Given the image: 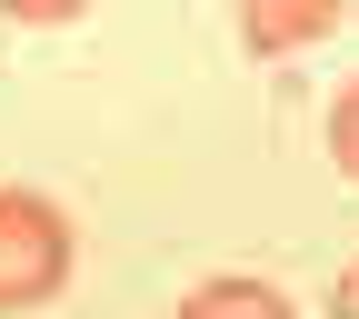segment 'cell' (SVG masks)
Returning <instances> with one entry per match:
<instances>
[{"instance_id": "6da1fadb", "label": "cell", "mask_w": 359, "mask_h": 319, "mask_svg": "<svg viewBox=\"0 0 359 319\" xmlns=\"http://www.w3.org/2000/svg\"><path fill=\"white\" fill-rule=\"evenodd\" d=\"M70 290V219L40 190H0V319L50 309Z\"/></svg>"}, {"instance_id": "7a4b0ae2", "label": "cell", "mask_w": 359, "mask_h": 319, "mask_svg": "<svg viewBox=\"0 0 359 319\" xmlns=\"http://www.w3.org/2000/svg\"><path fill=\"white\" fill-rule=\"evenodd\" d=\"M339 30V0H250L240 11V40L259 60H290V50H309V40H330Z\"/></svg>"}, {"instance_id": "3957f363", "label": "cell", "mask_w": 359, "mask_h": 319, "mask_svg": "<svg viewBox=\"0 0 359 319\" xmlns=\"http://www.w3.org/2000/svg\"><path fill=\"white\" fill-rule=\"evenodd\" d=\"M180 319H299L269 280H200L190 299H180Z\"/></svg>"}, {"instance_id": "277c9868", "label": "cell", "mask_w": 359, "mask_h": 319, "mask_svg": "<svg viewBox=\"0 0 359 319\" xmlns=\"http://www.w3.org/2000/svg\"><path fill=\"white\" fill-rule=\"evenodd\" d=\"M330 160H339V170L359 179V80L339 90V100H330Z\"/></svg>"}, {"instance_id": "5b68a950", "label": "cell", "mask_w": 359, "mask_h": 319, "mask_svg": "<svg viewBox=\"0 0 359 319\" xmlns=\"http://www.w3.org/2000/svg\"><path fill=\"white\" fill-rule=\"evenodd\" d=\"M330 319H359V259L339 269V280H330Z\"/></svg>"}]
</instances>
